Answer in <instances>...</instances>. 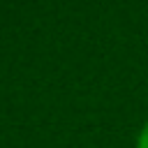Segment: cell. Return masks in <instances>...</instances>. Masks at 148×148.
<instances>
[{
    "mask_svg": "<svg viewBox=\"0 0 148 148\" xmlns=\"http://www.w3.org/2000/svg\"><path fill=\"white\" fill-rule=\"evenodd\" d=\"M136 148H148V123H146V127H143L141 134H139V143H136Z\"/></svg>",
    "mask_w": 148,
    "mask_h": 148,
    "instance_id": "1",
    "label": "cell"
}]
</instances>
